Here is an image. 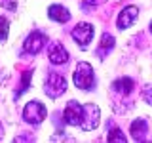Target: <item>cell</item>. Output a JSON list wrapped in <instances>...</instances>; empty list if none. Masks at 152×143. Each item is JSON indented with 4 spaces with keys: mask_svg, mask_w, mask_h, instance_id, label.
Segmentation results:
<instances>
[{
    "mask_svg": "<svg viewBox=\"0 0 152 143\" xmlns=\"http://www.w3.org/2000/svg\"><path fill=\"white\" fill-rule=\"evenodd\" d=\"M74 78V84L78 86L80 90H91L95 86V74H93V67L89 63H86V61H82V63L76 65V71L72 74Z\"/></svg>",
    "mask_w": 152,
    "mask_h": 143,
    "instance_id": "obj_1",
    "label": "cell"
},
{
    "mask_svg": "<svg viewBox=\"0 0 152 143\" xmlns=\"http://www.w3.org/2000/svg\"><path fill=\"white\" fill-rule=\"evenodd\" d=\"M99 116H101V111L95 103H88L84 105V111H82V122H80V128L86 132L95 130L99 126Z\"/></svg>",
    "mask_w": 152,
    "mask_h": 143,
    "instance_id": "obj_2",
    "label": "cell"
},
{
    "mask_svg": "<svg viewBox=\"0 0 152 143\" xmlns=\"http://www.w3.org/2000/svg\"><path fill=\"white\" fill-rule=\"evenodd\" d=\"M65 90H66V80L59 73H53V71H51V73L48 74L44 92L50 95L51 99H55V97H59L61 94H65Z\"/></svg>",
    "mask_w": 152,
    "mask_h": 143,
    "instance_id": "obj_3",
    "label": "cell"
},
{
    "mask_svg": "<svg viewBox=\"0 0 152 143\" xmlns=\"http://www.w3.org/2000/svg\"><path fill=\"white\" fill-rule=\"evenodd\" d=\"M46 114L48 111L40 101H28L25 105V109H23V118L31 124H40L46 118Z\"/></svg>",
    "mask_w": 152,
    "mask_h": 143,
    "instance_id": "obj_4",
    "label": "cell"
},
{
    "mask_svg": "<svg viewBox=\"0 0 152 143\" xmlns=\"http://www.w3.org/2000/svg\"><path fill=\"white\" fill-rule=\"evenodd\" d=\"M72 38L80 48H88V44L93 38V27L89 23H80L72 29Z\"/></svg>",
    "mask_w": 152,
    "mask_h": 143,
    "instance_id": "obj_5",
    "label": "cell"
},
{
    "mask_svg": "<svg viewBox=\"0 0 152 143\" xmlns=\"http://www.w3.org/2000/svg\"><path fill=\"white\" fill-rule=\"evenodd\" d=\"M82 111H84V105L76 103V101H69L63 111V120L70 126H80L82 122Z\"/></svg>",
    "mask_w": 152,
    "mask_h": 143,
    "instance_id": "obj_6",
    "label": "cell"
},
{
    "mask_svg": "<svg viewBox=\"0 0 152 143\" xmlns=\"http://www.w3.org/2000/svg\"><path fill=\"white\" fill-rule=\"evenodd\" d=\"M44 44H46V35H44V32H40V31H34V32H31V35L27 36L23 48H25L27 54L34 55V54H38V52L44 48Z\"/></svg>",
    "mask_w": 152,
    "mask_h": 143,
    "instance_id": "obj_7",
    "label": "cell"
},
{
    "mask_svg": "<svg viewBox=\"0 0 152 143\" xmlns=\"http://www.w3.org/2000/svg\"><path fill=\"white\" fill-rule=\"evenodd\" d=\"M139 15V8L137 6H127L124 8L120 12V15H118V29H127L133 25V21L137 19Z\"/></svg>",
    "mask_w": 152,
    "mask_h": 143,
    "instance_id": "obj_8",
    "label": "cell"
},
{
    "mask_svg": "<svg viewBox=\"0 0 152 143\" xmlns=\"http://www.w3.org/2000/svg\"><path fill=\"white\" fill-rule=\"evenodd\" d=\"M146 132H148V124H146L145 118H137V120L131 122V137L135 141H145Z\"/></svg>",
    "mask_w": 152,
    "mask_h": 143,
    "instance_id": "obj_9",
    "label": "cell"
},
{
    "mask_svg": "<svg viewBox=\"0 0 152 143\" xmlns=\"http://www.w3.org/2000/svg\"><path fill=\"white\" fill-rule=\"evenodd\" d=\"M48 15H50V19H53L57 23H66L70 19L69 10L65 6H59V4H51L50 10H48Z\"/></svg>",
    "mask_w": 152,
    "mask_h": 143,
    "instance_id": "obj_10",
    "label": "cell"
},
{
    "mask_svg": "<svg viewBox=\"0 0 152 143\" xmlns=\"http://www.w3.org/2000/svg\"><path fill=\"white\" fill-rule=\"evenodd\" d=\"M112 88H114V92H118L120 95H129L133 90H135V82H133L129 76H124V78L114 80Z\"/></svg>",
    "mask_w": 152,
    "mask_h": 143,
    "instance_id": "obj_11",
    "label": "cell"
},
{
    "mask_svg": "<svg viewBox=\"0 0 152 143\" xmlns=\"http://www.w3.org/2000/svg\"><path fill=\"white\" fill-rule=\"evenodd\" d=\"M50 61H51L53 65H65L66 61H69V52L65 50V46L55 44L53 48H51V52H50Z\"/></svg>",
    "mask_w": 152,
    "mask_h": 143,
    "instance_id": "obj_12",
    "label": "cell"
},
{
    "mask_svg": "<svg viewBox=\"0 0 152 143\" xmlns=\"http://www.w3.org/2000/svg\"><path fill=\"white\" fill-rule=\"evenodd\" d=\"M112 48H114V36L104 32L103 38H101V44H99V50H97L99 57H104V52H110Z\"/></svg>",
    "mask_w": 152,
    "mask_h": 143,
    "instance_id": "obj_13",
    "label": "cell"
},
{
    "mask_svg": "<svg viewBox=\"0 0 152 143\" xmlns=\"http://www.w3.org/2000/svg\"><path fill=\"white\" fill-rule=\"evenodd\" d=\"M31 78H32V71L28 69L23 73V80H21V88H19V92H15V97H19V95H23L28 90V82H31Z\"/></svg>",
    "mask_w": 152,
    "mask_h": 143,
    "instance_id": "obj_14",
    "label": "cell"
},
{
    "mask_svg": "<svg viewBox=\"0 0 152 143\" xmlns=\"http://www.w3.org/2000/svg\"><path fill=\"white\" fill-rule=\"evenodd\" d=\"M110 143H114V141H118V143H124L126 141V136L122 133V130H118V128H114V130L108 133V137H107Z\"/></svg>",
    "mask_w": 152,
    "mask_h": 143,
    "instance_id": "obj_15",
    "label": "cell"
},
{
    "mask_svg": "<svg viewBox=\"0 0 152 143\" xmlns=\"http://www.w3.org/2000/svg\"><path fill=\"white\" fill-rule=\"evenodd\" d=\"M10 32V25H8V19L0 15V40H6Z\"/></svg>",
    "mask_w": 152,
    "mask_h": 143,
    "instance_id": "obj_16",
    "label": "cell"
},
{
    "mask_svg": "<svg viewBox=\"0 0 152 143\" xmlns=\"http://www.w3.org/2000/svg\"><path fill=\"white\" fill-rule=\"evenodd\" d=\"M142 97H145V101L148 105H152V86L146 84L145 88H142Z\"/></svg>",
    "mask_w": 152,
    "mask_h": 143,
    "instance_id": "obj_17",
    "label": "cell"
},
{
    "mask_svg": "<svg viewBox=\"0 0 152 143\" xmlns=\"http://www.w3.org/2000/svg\"><path fill=\"white\" fill-rule=\"evenodd\" d=\"M0 4L8 10H15V0H0Z\"/></svg>",
    "mask_w": 152,
    "mask_h": 143,
    "instance_id": "obj_18",
    "label": "cell"
},
{
    "mask_svg": "<svg viewBox=\"0 0 152 143\" xmlns=\"http://www.w3.org/2000/svg\"><path fill=\"white\" fill-rule=\"evenodd\" d=\"M103 2H107V0H84L86 6H89V4H91V6H97V4H103Z\"/></svg>",
    "mask_w": 152,
    "mask_h": 143,
    "instance_id": "obj_19",
    "label": "cell"
},
{
    "mask_svg": "<svg viewBox=\"0 0 152 143\" xmlns=\"http://www.w3.org/2000/svg\"><path fill=\"white\" fill-rule=\"evenodd\" d=\"M0 137H2V126H0Z\"/></svg>",
    "mask_w": 152,
    "mask_h": 143,
    "instance_id": "obj_20",
    "label": "cell"
},
{
    "mask_svg": "<svg viewBox=\"0 0 152 143\" xmlns=\"http://www.w3.org/2000/svg\"><path fill=\"white\" fill-rule=\"evenodd\" d=\"M150 31H152V23H150Z\"/></svg>",
    "mask_w": 152,
    "mask_h": 143,
    "instance_id": "obj_21",
    "label": "cell"
}]
</instances>
